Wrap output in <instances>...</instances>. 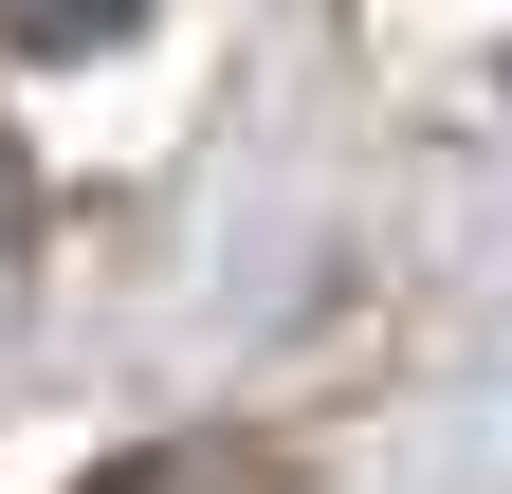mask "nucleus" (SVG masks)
I'll use <instances>...</instances> for the list:
<instances>
[{"label": "nucleus", "mask_w": 512, "mask_h": 494, "mask_svg": "<svg viewBox=\"0 0 512 494\" xmlns=\"http://www.w3.org/2000/svg\"><path fill=\"white\" fill-rule=\"evenodd\" d=\"M147 0H0V55H110Z\"/></svg>", "instance_id": "nucleus-1"}, {"label": "nucleus", "mask_w": 512, "mask_h": 494, "mask_svg": "<svg viewBox=\"0 0 512 494\" xmlns=\"http://www.w3.org/2000/svg\"><path fill=\"white\" fill-rule=\"evenodd\" d=\"M92 494H202V476H183V458H128V476H92Z\"/></svg>", "instance_id": "nucleus-2"}]
</instances>
